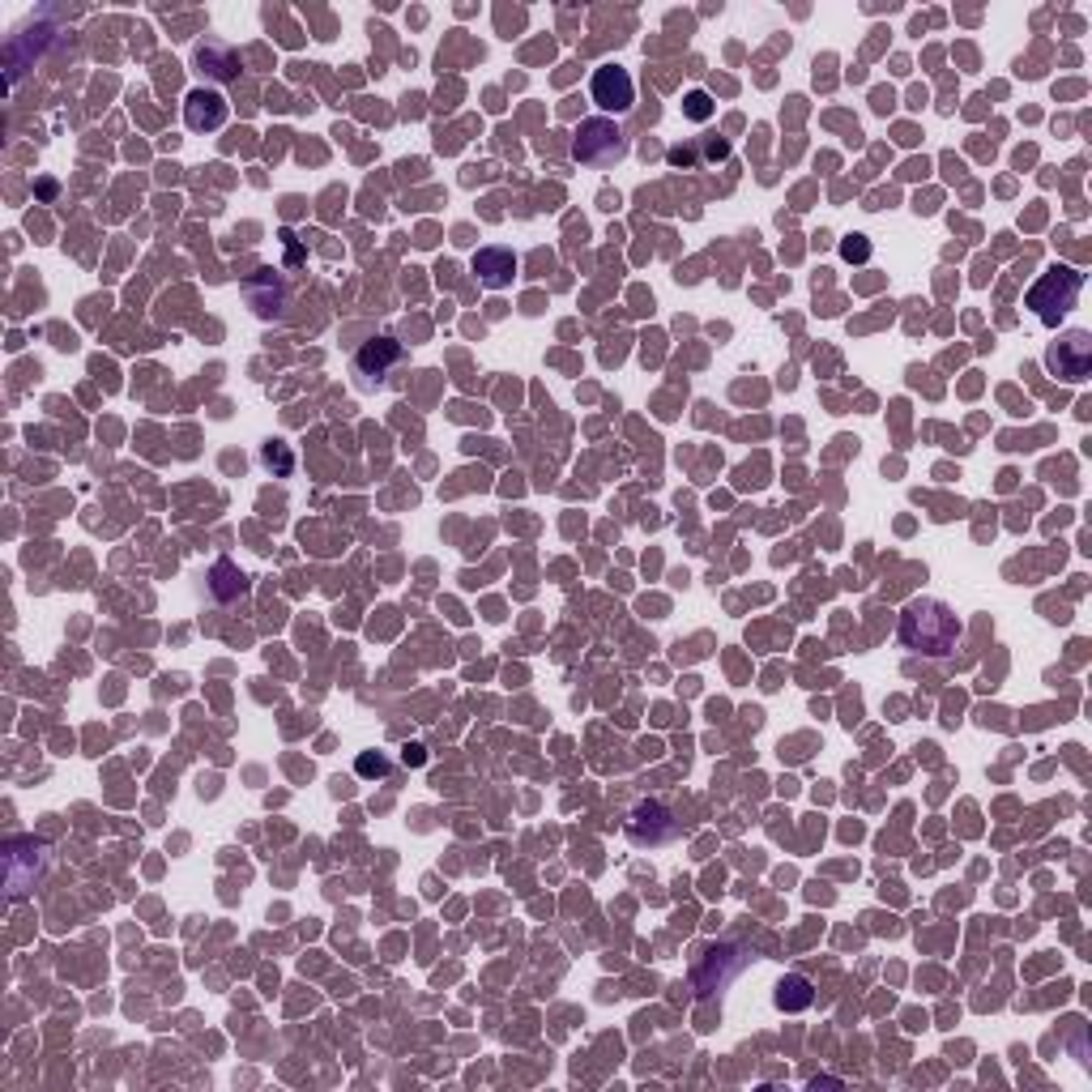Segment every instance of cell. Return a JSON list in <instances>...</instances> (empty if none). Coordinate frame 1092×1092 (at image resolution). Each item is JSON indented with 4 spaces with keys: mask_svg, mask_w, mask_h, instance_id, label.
Segmentation results:
<instances>
[{
    "mask_svg": "<svg viewBox=\"0 0 1092 1092\" xmlns=\"http://www.w3.org/2000/svg\"><path fill=\"white\" fill-rule=\"evenodd\" d=\"M960 641V619L952 614V606L934 602V598H913L901 610V645L909 653L922 657H952Z\"/></svg>",
    "mask_w": 1092,
    "mask_h": 1092,
    "instance_id": "cell-1",
    "label": "cell"
},
{
    "mask_svg": "<svg viewBox=\"0 0 1092 1092\" xmlns=\"http://www.w3.org/2000/svg\"><path fill=\"white\" fill-rule=\"evenodd\" d=\"M1079 291H1084V274H1079V270H1071V265H1050L1042 278L1032 282V291L1024 295V303L1037 311V321L1054 329V325L1067 317V311L1075 307Z\"/></svg>",
    "mask_w": 1092,
    "mask_h": 1092,
    "instance_id": "cell-2",
    "label": "cell"
},
{
    "mask_svg": "<svg viewBox=\"0 0 1092 1092\" xmlns=\"http://www.w3.org/2000/svg\"><path fill=\"white\" fill-rule=\"evenodd\" d=\"M572 154H577L585 167H610V163H619V159H628V137L619 133L614 120L594 116V120L581 124L577 141H572Z\"/></svg>",
    "mask_w": 1092,
    "mask_h": 1092,
    "instance_id": "cell-3",
    "label": "cell"
},
{
    "mask_svg": "<svg viewBox=\"0 0 1092 1092\" xmlns=\"http://www.w3.org/2000/svg\"><path fill=\"white\" fill-rule=\"evenodd\" d=\"M1046 363H1050V372L1059 376V380H1084L1088 372H1092V333H1084V329H1071V333H1063L1054 346H1050V354H1046Z\"/></svg>",
    "mask_w": 1092,
    "mask_h": 1092,
    "instance_id": "cell-4",
    "label": "cell"
},
{
    "mask_svg": "<svg viewBox=\"0 0 1092 1092\" xmlns=\"http://www.w3.org/2000/svg\"><path fill=\"white\" fill-rule=\"evenodd\" d=\"M589 94H594V102H598L602 112H614V116L632 112V102H636L632 73H628V69H619V65H602V69H594Z\"/></svg>",
    "mask_w": 1092,
    "mask_h": 1092,
    "instance_id": "cell-5",
    "label": "cell"
},
{
    "mask_svg": "<svg viewBox=\"0 0 1092 1092\" xmlns=\"http://www.w3.org/2000/svg\"><path fill=\"white\" fill-rule=\"evenodd\" d=\"M401 358H405V346H401V342H393V338H372V342H363V350L354 354V368H358V376L368 380V385H385L389 368H393V363H401Z\"/></svg>",
    "mask_w": 1092,
    "mask_h": 1092,
    "instance_id": "cell-6",
    "label": "cell"
},
{
    "mask_svg": "<svg viewBox=\"0 0 1092 1092\" xmlns=\"http://www.w3.org/2000/svg\"><path fill=\"white\" fill-rule=\"evenodd\" d=\"M184 120L192 133H214L227 124V98L218 90H192L184 102Z\"/></svg>",
    "mask_w": 1092,
    "mask_h": 1092,
    "instance_id": "cell-7",
    "label": "cell"
},
{
    "mask_svg": "<svg viewBox=\"0 0 1092 1092\" xmlns=\"http://www.w3.org/2000/svg\"><path fill=\"white\" fill-rule=\"evenodd\" d=\"M474 274H479V282L491 286V291L508 286L512 274H516V256H512V248H483V252H474Z\"/></svg>",
    "mask_w": 1092,
    "mask_h": 1092,
    "instance_id": "cell-8",
    "label": "cell"
},
{
    "mask_svg": "<svg viewBox=\"0 0 1092 1092\" xmlns=\"http://www.w3.org/2000/svg\"><path fill=\"white\" fill-rule=\"evenodd\" d=\"M248 299H252V307H256V317H278L282 311V282L274 278V270H261L252 282H248Z\"/></svg>",
    "mask_w": 1092,
    "mask_h": 1092,
    "instance_id": "cell-9",
    "label": "cell"
},
{
    "mask_svg": "<svg viewBox=\"0 0 1092 1092\" xmlns=\"http://www.w3.org/2000/svg\"><path fill=\"white\" fill-rule=\"evenodd\" d=\"M210 589H214L218 602H231V598L248 594V577H243V572H239L231 559H218V563L210 567Z\"/></svg>",
    "mask_w": 1092,
    "mask_h": 1092,
    "instance_id": "cell-10",
    "label": "cell"
},
{
    "mask_svg": "<svg viewBox=\"0 0 1092 1092\" xmlns=\"http://www.w3.org/2000/svg\"><path fill=\"white\" fill-rule=\"evenodd\" d=\"M815 1003V995H811V981L807 977H786L782 985H776V1007L782 1012H807Z\"/></svg>",
    "mask_w": 1092,
    "mask_h": 1092,
    "instance_id": "cell-11",
    "label": "cell"
},
{
    "mask_svg": "<svg viewBox=\"0 0 1092 1092\" xmlns=\"http://www.w3.org/2000/svg\"><path fill=\"white\" fill-rule=\"evenodd\" d=\"M713 112H717V102H713V94H708V90H692V94L683 98V116H688V120H696V124L713 120Z\"/></svg>",
    "mask_w": 1092,
    "mask_h": 1092,
    "instance_id": "cell-12",
    "label": "cell"
},
{
    "mask_svg": "<svg viewBox=\"0 0 1092 1092\" xmlns=\"http://www.w3.org/2000/svg\"><path fill=\"white\" fill-rule=\"evenodd\" d=\"M841 256H845V261H866V256H870V243H866L862 235H850V239L841 243Z\"/></svg>",
    "mask_w": 1092,
    "mask_h": 1092,
    "instance_id": "cell-13",
    "label": "cell"
},
{
    "mask_svg": "<svg viewBox=\"0 0 1092 1092\" xmlns=\"http://www.w3.org/2000/svg\"><path fill=\"white\" fill-rule=\"evenodd\" d=\"M389 760L385 756H358V776H385Z\"/></svg>",
    "mask_w": 1092,
    "mask_h": 1092,
    "instance_id": "cell-14",
    "label": "cell"
},
{
    "mask_svg": "<svg viewBox=\"0 0 1092 1092\" xmlns=\"http://www.w3.org/2000/svg\"><path fill=\"white\" fill-rule=\"evenodd\" d=\"M261 457H265V465H270V470H274V465H278L282 474L291 470V452H286L282 444H265V452H261Z\"/></svg>",
    "mask_w": 1092,
    "mask_h": 1092,
    "instance_id": "cell-15",
    "label": "cell"
},
{
    "mask_svg": "<svg viewBox=\"0 0 1092 1092\" xmlns=\"http://www.w3.org/2000/svg\"><path fill=\"white\" fill-rule=\"evenodd\" d=\"M405 764H423V751H419V747H405Z\"/></svg>",
    "mask_w": 1092,
    "mask_h": 1092,
    "instance_id": "cell-16",
    "label": "cell"
}]
</instances>
